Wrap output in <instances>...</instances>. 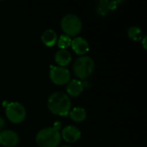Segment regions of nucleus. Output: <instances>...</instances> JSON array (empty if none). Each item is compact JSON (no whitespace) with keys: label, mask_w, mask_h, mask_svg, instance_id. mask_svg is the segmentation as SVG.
<instances>
[{"label":"nucleus","mask_w":147,"mask_h":147,"mask_svg":"<svg viewBox=\"0 0 147 147\" xmlns=\"http://www.w3.org/2000/svg\"><path fill=\"white\" fill-rule=\"evenodd\" d=\"M71 102L64 92H54L48 97L47 108L49 111L58 116H67L71 111Z\"/></svg>","instance_id":"1"},{"label":"nucleus","mask_w":147,"mask_h":147,"mask_svg":"<svg viewBox=\"0 0 147 147\" xmlns=\"http://www.w3.org/2000/svg\"><path fill=\"white\" fill-rule=\"evenodd\" d=\"M35 142L39 147H58L61 142L60 133L53 127L42 128L37 133Z\"/></svg>","instance_id":"2"},{"label":"nucleus","mask_w":147,"mask_h":147,"mask_svg":"<svg viewBox=\"0 0 147 147\" xmlns=\"http://www.w3.org/2000/svg\"><path fill=\"white\" fill-rule=\"evenodd\" d=\"M73 73L79 79H86L95 71V62L89 56H81L73 64Z\"/></svg>","instance_id":"3"},{"label":"nucleus","mask_w":147,"mask_h":147,"mask_svg":"<svg viewBox=\"0 0 147 147\" xmlns=\"http://www.w3.org/2000/svg\"><path fill=\"white\" fill-rule=\"evenodd\" d=\"M60 27L65 35L74 37L81 32L83 24L81 19L78 16L74 14H67L61 19Z\"/></svg>","instance_id":"4"},{"label":"nucleus","mask_w":147,"mask_h":147,"mask_svg":"<svg viewBox=\"0 0 147 147\" xmlns=\"http://www.w3.org/2000/svg\"><path fill=\"white\" fill-rule=\"evenodd\" d=\"M5 115L10 122L19 124L26 118V109L22 103L11 102L5 106Z\"/></svg>","instance_id":"5"},{"label":"nucleus","mask_w":147,"mask_h":147,"mask_svg":"<svg viewBox=\"0 0 147 147\" xmlns=\"http://www.w3.org/2000/svg\"><path fill=\"white\" fill-rule=\"evenodd\" d=\"M50 79L56 85H65L71 81V74L65 67L51 65Z\"/></svg>","instance_id":"6"},{"label":"nucleus","mask_w":147,"mask_h":147,"mask_svg":"<svg viewBox=\"0 0 147 147\" xmlns=\"http://www.w3.org/2000/svg\"><path fill=\"white\" fill-rule=\"evenodd\" d=\"M61 139L67 143H75L81 138V132L78 127L73 125L65 127L60 134Z\"/></svg>","instance_id":"7"},{"label":"nucleus","mask_w":147,"mask_h":147,"mask_svg":"<svg viewBox=\"0 0 147 147\" xmlns=\"http://www.w3.org/2000/svg\"><path fill=\"white\" fill-rule=\"evenodd\" d=\"M19 140V135L13 130H3L0 132V144L3 146H16Z\"/></svg>","instance_id":"8"},{"label":"nucleus","mask_w":147,"mask_h":147,"mask_svg":"<svg viewBox=\"0 0 147 147\" xmlns=\"http://www.w3.org/2000/svg\"><path fill=\"white\" fill-rule=\"evenodd\" d=\"M71 46L74 53L81 56H84L90 50L88 41L83 37H76L75 39L71 40Z\"/></svg>","instance_id":"9"},{"label":"nucleus","mask_w":147,"mask_h":147,"mask_svg":"<svg viewBox=\"0 0 147 147\" xmlns=\"http://www.w3.org/2000/svg\"><path fill=\"white\" fill-rule=\"evenodd\" d=\"M84 90V84L82 82L77 79H73L67 84L66 86V95L70 97H77Z\"/></svg>","instance_id":"10"},{"label":"nucleus","mask_w":147,"mask_h":147,"mask_svg":"<svg viewBox=\"0 0 147 147\" xmlns=\"http://www.w3.org/2000/svg\"><path fill=\"white\" fill-rule=\"evenodd\" d=\"M54 60L59 66L65 67L70 65V63L71 62V55L70 52H68L67 50L59 49L55 53Z\"/></svg>","instance_id":"11"},{"label":"nucleus","mask_w":147,"mask_h":147,"mask_svg":"<svg viewBox=\"0 0 147 147\" xmlns=\"http://www.w3.org/2000/svg\"><path fill=\"white\" fill-rule=\"evenodd\" d=\"M58 35L53 29H47L41 34V41L47 47H53L57 43Z\"/></svg>","instance_id":"12"},{"label":"nucleus","mask_w":147,"mask_h":147,"mask_svg":"<svg viewBox=\"0 0 147 147\" xmlns=\"http://www.w3.org/2000/svg\"><path fill=\"white\" fill-rule=\"evenodd\" d=\"M68 115L70 116L71 121H73L74 122L79 123V122H83L84 121H85L87 117V113L84 108L76 107L70 111Z\"/></svg>","instance_id":"13"},{"label":"nucleus","mask_w":147,"mask_h":147,"mask_svg":"<svg viewBox=\"0 0 147 147\" xmlns=\"http://www.w3.org/2000/svg\"><path fill=\"white\" fill-rule=\"evenodd\" d=\"M116 2H109V1H101L98 3L96 7L97 13L102 16H106L110 10H113L116 8Z\"/></svg>","instance_id":"14"},{"label":"nucleus","mask_w":147,"mask_h":147,"mask_svg":"<svg viewBox=\"0 0 147 147\" xmlns=\"http://www.w3.org/2000/svg\"><path fill=\"white\" fill-rule=\"evenodd\" d=\"M128 37L134 41H139L142 40V30L137 26L130 27L127 30Z\"/></svg>","instance_id":"15"},{"label":"nucleus","mask_w":147,"mask_h":147,"mask_svg":"<svg viewBox=\"0 0 147 147\" xmlns=\"http://www.w3.org/2000/svg\"><path fill=\"white\" fill-rule=\"evenodd\" d=\"M57 43H58V47L60 48V49H63V50H66L67 47H69L71 46V37L65 35V34H62L59 36V38L57 40Z\"/></svg>","instance_id":"16"},{"label":"nucleus","mask_w":147,"mask_h":147,"mask_svg":"<svg viewBox=\"0 0 147 147\" xmlns=\"http://www.w3.org/2000/svg\"><path fill=\"white\" fill-rule=\"evenodd\" d=\"M53 127L54 129L59 131V129H60V127H61V122H60V121H56V122L54 123V125H53Z\"/></svg>","instance_id":"17"},{"label":"nucleus","mask_w":147,"mask_h":147,"mask_svg":"<svg viewBox=\"0 0 147 147\" xmlns=\"http://www.w3.org/2000/svg\"><path fill=\"white\" fill-rule=\"evenodd\" d=\"M5 127V121L3 117L0 116V130H2Z\"/></svg>","instance_id":"18"},{"label":"nucleus","mask_w":147,"mask_h":147,"mask_svg":"<svg viewBox=\"0 0 147 147\" xmlns=\"http://www.w3.org/2000/svg\"><path fill=\"white\" fill-rule=\"evenodd\" d=\"M142 44H143V47H144V49H146V36H145L142 40Z\"/></svg>","instance_id":"19"},{"label":"nucleus","mask_w":147,"mask_h":147,"mask_svg":"<svg viewBox=\"0 0 147 147\" xmlns=\"http://www.w3.org/2000/svg\"><path fill=\"white\" fill-rule=\"evenodd\" d=\"M60 147H71V146H60Z\"/></svg>","instance_id":"20"}]
</instances>
